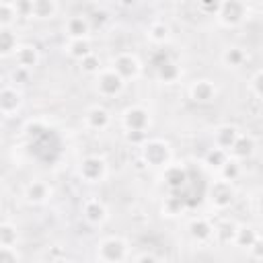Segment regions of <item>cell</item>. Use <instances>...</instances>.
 I'll list each match as a JSON object with an SVG mask.
<instances>
[{
    "mask_svg": "<svg viewBox=\"0 0 263 263\" xmlns=\"http://www.w3.org/2000/svg\"><path fill=\"white\" fill-rule=\"evenodd\" d=\"M138 148L142 162L152 168H162L173 160V146L162 138H146Z\"/></svg>",
    "mask_w": 263,
    "mask_h": 263,
    "instance_id": "6da1fadb",
    "label": "cell"
},
{
    "mask_svg": "<svg viewBox=\"0 0 263 263\" xmlns=\"http://www.w3.org/2000/svg\"><path fill=\"white\" fill-rule=\"evenodd\" d=\"M129 255V242L119 234L105 236L95 247V259L101 263H121L127 261Z\"/></svg>",
    "mask_w": 263,
    "mask_h": 263,
    "instance_id": "7a4b0ae2",
    "label": "cell"
},
{
    "mask_svg": "<svg viewBox=\"0 0 263 263\" xmlns=\"http://www.w3.org/2000/svg\"><path fill=\"white\" fill-rule=\"evenodd\" d=\"M78 177L86 185H99L109 175V162L99 154H88L78 162Z\"/></svg>",
    "mask_w": 263,
    "mask_h": 263,
    "instance_id": "3957f363",
    "label": "cell"
},
{
    "mask_svg": "<svg viewBox=\"0 0 263 263\" xmlns=\"http://www.w3.org/2000/svg\"><path fill=\"white\" fill-rule=\"evenodd\" d=\"M214 16L220 27L234 29L245 23V18L249 16V8L245 0H220V6L214 12Z\"/></svg>",
    "mask_w": 263,
    "mask_h": 263,
    "instance_id": "277c9868",
    "label": "cell"
},
{
    "mask_svg": "<svg viewBox=\"0 0 263 263\" xmlns=\"http://www.w3.org/2000/svg\"><path fill=\"white\" fill-rule=\"evenodd\" d=\"M123 88H125V80L111 66H105L95 74V92L99 97L113 99V97H119Z\"/></svg>",
    "mask_w": 263,
    "mask_h": 263,
    "instance_id": "5b68a950",
    "label": "cell"
},
{
    "mask_svg": "<svg viewBox=\"0 0 263 263\" xmlns=\"http://www.w3.org/2000/svg\"><path fill=\"white\" fill-rule=\"evenodd\" d=\"M152 125V113L144 105H129L121 111V127L123 132H146Z\"/></svg>",
    "mask_w": 263,
    "mask_h": 263,
    "instance_id": "8992f818",
    "label": "cell"
},
{
    "mask_svg": "<svg viewBox=\"0 0 263 263\" xmlns=\"http://www.w3.org/2000/svg\"><path fill=\"white\" fill-rule=\"evenodd\" d=\"M111 68L127 82V80H136L142 76L144 66L140 62V58L134 51H119L111 58Z\"/></svg>",
    "mask_w": 263,
    "mask_h": 263,
    "instance_id": "52a82bcc",
    "label": "cell"
},
{
    "mask_svg": "<svg viewBox=\"0 0 263 263\" xmlns=\"http://www.w3.org/2000/svg\"><path fill=\"white\" fill-rule=\"evenodd\" d=\"M208 199H210V203H212L214 210H218V212L228 210V208L234 203V199H236V187H234V183L224 181V179L218 177V179L210 185Z\"/></svg>",
    "mask_w": 263,
    "mask_h": 263,
    "instance_id": "ba28073f",
    "label": "cell"
},
{
    "mask_svg": "<svg viewBox=\"0 0 263 263\" xmlns=\"http://www.w3.org/2000/svg\"><path fill=\"white\" fill-rule=\"evenodd\" d=\"M187 95H189V99H191L193 103H197V105H210V103H214V101L218 99V86H216V82L210 80V78H195V80L189 84Z\"/></svg>",
    "mask_w": 263,
    "mask_h": 263,
    "instance_id": "9c48e42d",
    "label": "cell"
},
{
    "mask_svg": "<svg viewBox=\"0 0 263 263\" xmlns=\"http://www.w3.org/2000/svg\"><path fill=\"white\" fill-rule=\"evenodd\" d=\"M53 195V189L47 181L43 179H33L25 185L23 189V199L29 203V205H45Z\"/></svg>",
    "mask_w": 263,
    "mask_h": 263,
    "instance_id": "30bf717a",
    "label": "cell"
},
{
    "mask_svg": "<svg viewBox=\"0 0 263 263\" xmlns=\"http://www.w3.org/2000/svg\"><path fill=\"white\" fill-rule=\"evenodd\" d=\"M189 181V173H187V166L181 164V162H168L166 166H162V183L166 185L168 191H179L187 185Z\"/></svg>",
    "mask_w": 263,
    "mask_h": 263,
    "instance_id": "8fae6325",
    "label": "cell"
},
{
    "mask_svg": "<svg viewBox=\"0 0 263 263\" xmlns=\"http://www.w3.org/2000/svg\"><path fill=\"white\" fill-rule=\"evenodd\" d=\"M82 123H84V127L90 129V132H105V129L111 125V113H109V109L103 107V105H90V107L84 111Z\"/></svg>",
    "mask_w": 263,
    "mask_h": 263,
    "instance_id": "7c38bea8",
    "label": "cell"
},
{
    "mask_svg": "<svg viewBox=\"0 0 263 263\" xmlns=\"http://www.w3.org/2000/svg\"><path fill=\"white\" fill-rule=\"evenodd\" d=\"M25 97L16 86H2L0 88V115L12 117L23 109Z\"/></svg>",
    "mask_w": 263,
    "mask_h": 263,
    "instance_id": "4fadbf2b",
    "label": "cell"
},
{
    "mask_svg": "<svg viewBox=\"0 0 263 263\" xmlns=\"http://www.w3.org/2000/svg\"><path fill=\"white\" fill-rule=\"evenodd\" d=\"M82 218L90 226H103L109 220V208L99 197H88L82 203Z\"/></svg>",
    "mask_w": 263,
    "mask_h": 263,
    "instance_id": "5bb4252c",
    "label": "cell"
},
{
    "mask_svg": "<svg viewBox=\"0 0 263 263\" xmlns=\"http://www.w3.org/2000/svg\"><path fill=\"white\" fill-rule=\"evenodd\" d=\"M14 62L18 70H35L41 62V53L33 43H18L14 49Z\"/></svg>",
    "mask_w": 263,
    "mask_h": 263,
    "instance_id": "9a60e30c",
    "label": "cell"
},
{
    "mask_svg": "<svg viewBox=\"0 0 263 263\" xmlns=\"http://www.w3.org/2000/svg\"><path fill=\"white\" fill-rule=\"evenodd\" d=\"M255 150H257L255 138H253L251 134H247V132H240V134L236 136L234 144L228 148V156L240 162V160H249V158L255 154Z\"/></svg>",
    "mask_w": 263,
    "mask_h": 263,
    "instance_id": "2e32d148",
    "label": "cell"
},
{
    "mask_svg": "<svg viewBox=\"0 0 263 263\" xmlns=\"http://www.w3.org/2000/svg\"><path fill=\"white\" fill-rule=\"evenodd\" d=\"M214 228H216V226H214L208 218H203V216L191 218L189 224H187L189 236H191L195 242H199V245H205V242H210V240L214 238Z\"/></svg>",
    "mask_w": 263,
    "mask_h": 263,
    "instance_id": "e0dca14e",
    "label": "cell"
},
{
    "mask_svg": "<svg viewBox=\"0 0 263 263\" xmlns=\"http://www.w3.org/2000/svg\"><path fill=\"white\" fill-rule=\"evenodd\" d=\"M64 33L68 39H78V37H88L90 35V21L82 14H72L64 23Z\"/></svg>",
    "mask_w": 263,
    "mask_h": 263,
    "instance_id": "ac0fdd59",
    "label": "cell"
},
{
    "mask_svg": "<svg viewBox=\"0 0 263 263\" xmlns=\"http://www.w3.org/2000/svg\"><path fill=\"white\" fill-rule=\"evenodd\" d=\"M238 134H240V129H238L236 125H232V123H222V125H218V127L212 132V142H214L216 148H222V150L228 152V148L234 144V140H236Z\"/></svg>",
    "mask_w": 263,
    "mask_h": 263,
    "instance_id": "d6986e66",
    "label": "cell"
},
{
    "mask_svg": "<svg viewBox=\"0 0 263 263\" xmlns=\"http://www.w3.org/2000/svg\"><path fill=\"white\" fill-rule=\"evenodd\" d=\"M154 76H156L160 82L171 84V82H177V80H179L181 68H179L173 60H168L166 55H162V60L154 64Z\"/></svg>",
    "mask_w": 263,
    "mask_h": 263,
    "instance_id": "ffe728a7",
    "label": "cell"
},
{
    "mask_svg": "<svg viewBox=\"0 0 263 263\" xmlns=\"http://www.w3.org/2000/svg\"><path fill=\"white\" fill-rule=\"evenodd\" d=\"M60 10L58 0H31V14L29 18L35 21H51Z\"/></svg>",
    "mask_w": 263,
    "mask_h": 263,
    "instance_id": "44dd1931",
    "label": "cell"
},
{
    "mask_svg": "<svg viewBox=\"0 0 263 263\" xmlns=\"http://www.w3.org/2000/svg\"><path fill=\"white\" fill-rule=\"evenodd\" d=\"M259 238H261V234H259V230H257L255 226H249V224H236L232 245L238 247V249H242V251H247V249H249L255 240H259Z\"/></svg>",
    "mask_w": 263,
    "mask_h": 263,
    "instance_id": "7402d4cb",
    "label": "cell"
},
{
    "mask_svg": "<svg viewBox=\"0 0 263 263\" xmlns=\"http://www.w3.org/2000/svg\"><path fill=\"white\" fill-rule=\"evenodd\" d=\"M92 51V45H90V39L88 37H78V39H68L64 43V53L70 58V60H82L86 53Z\"/></svg>",
    "mask_w": 263,
    "mask_h": 263,
    "instance_id": "603a6c76",
    "label": "cell"
},
{
    "mask_svg": "<svg viewBox=\"0 0 263 263\" xmlns=\"http://www.w3.org/2000/svg\"><path fill=\"white\" fill-rule=\"evenodd\" d=\"M220 62H222L224 68L236 70V68H240V66L247 62V51H245L242 47H238V45H228L226 49H222Z\"/></svg>",
    "mask_w": 263,
    "mask_h": 263,
    "instance_id": "cb8c5ba5",
    "label": "cell"
},
{
    "mask_svg": "<svg viewBox=\"0 0 263 263\" xmlns=\"http://www.w3.org/2000/svg\"><path fill=\"white\" fill-rule=\"evenodd\" d=\"M146 37L154 45H164L171 39V27L164 21H152L146 29Z\"/></svg>",
    "mask_w": 263,
    "mask_h": 263,
    "instance_id": "d4e9b609",
    "label": "cell"
},
{
    "mask_svg": "<svg viewBox=\"0 0 263 263\" xmlns=\"http://www.w3.org/2000/svg\"><path fill=\"white\" fill-rule=\"evenodd\" d=\"M160 212H162V216H166V218H177V216H181V214L185 212V197H181V195H177L175 191H171V195L164 197V201H162V205H160Z\"/></svg>",
    "mask_w": 263,
    "mask_h": 263,
    "instance_id": "484cf974",
    "label": "cell"
},
{
    "mask_svg": "<svg viewBox=\"0 0 263 263\" xmlns=\"http://www.w3.org/2000/svg\"><path fill=\"white\" fill-rule=\"evenodd\" d=\"M16 45H18V37L12 31V27H0V58L14 53Z\"/></svg>",
    "mask_w": 263,
    "mask_h": 263,
    "instance_id": "4316f807",
    "label": "cell"
},
{
    "mask_svg": "<svg viewBox=\"0 0 263 263\" xmlns=\"http://www.w3.org/2000/svg\"><path fill=\"white\" fill-rule=\"evenodd\" d=\"M18 21L16 4L10 0H0V27H12Z\"/></svg>",
    "mask_w": 263,
    "mask_h": 263,
    "instance_id": "83f0119b",
    "label": "cell"
},
{
    "mask_svg": "<svg viewBox=\"0 0 263 263\" xmlns=\"http://www.w3.org/2000/svg\"><path fill=\"white\" fill-rule=\"evenodd\" d=\"M18 238V228L12 222H0V247H16Z\"/></svg>",
    "mask_w": 263,
    "mask_h": 263,
    "instance_id": "f1b7e54d",
    "label": "cell"
},
{
    "mask_svg": "<svg viewBox=\"0 0 263 263\" xmlns=\"http://www.w3.org/2000/svg\"><path fill=\"white\" fill-rule=\"evenodd\" d=\"M240 173H242V168H240V162L238 160H234V158H230L228 156V160L218 168V175H220V179H224V181H230V183H234L238 177H240Z\"/></svg>",
    "mask_w": 263,
    "mask_h": 263,
    "instance_id": "f546056e",
    "label": "cell"
},
{
    "mask_svg": "<svg viewBox=\"0 0 263 263\" xmlns=\"http://www.w3.org/2000/svg\"><path fill=\"white\" fill-rule=\"evenodd\" d=\"M78 68H80V72L82 74H88V76H95L103 66H101V58L95 53V51H90V53H86L82 60H78Z\"/></svg>",
    "mask_w": 263,
    "mask_h": 263,
    "instance_id": "4dcf8cb0",
    "label": "cell"
},
{
    "mask_svg": "<svg viewBox=\"0 0 263 263\" xmlns=\"http://www.w3.org/2000/svg\"><path fill=\"white\" fill-rule=\"evenodd\" d=\"M23 132H25V136H27L29 140H39L41 136H45V134L49 132V127H47V123H45L43 119H29V121L25 123Z\"/></svg>",
    "mask_w": 263,
    "mask_h": 263,
    "instance_id": "1f68e13d",
    "label": "cell"
},
{
    "mask_svg": "<svg viewBox=\"0 0 263 263\" xmlns=\"http://www.w3.org/2000/svg\"><path fill=\"white\" fill-rule=\"evenodd\" d=\"M226 160H228V152L222 150V148H216V146H212V148L205 152V156H203V162H205L210 168H214V171H218Z\"/></svg>",
    "mask_w": 263,
    "mask_h": 263,
    "instance_id": "d6a6232c",
    "label": "cell"
},
{
    "mask_svg": "<svg viewBox=\"0 0 263 263\" xmlns=\"http://www.w3.org/2000/svg\"><path fill=\"white\" fill-rule=\"evenodd\" d=\"M234 230H236V224L234 222H222L220 226L214 228V238H218L222 245H232Z\"/></svg>",
    "mask_w": 263,
    "mask_h": 263,
    "instance_id": "836d02e7",
    "label": "cell"
},
{
    "mask_svg": "<svg viewBox=\"0 0 263 263\" xmlns=\"http://www.w3.org/2000/svg\"><path fill=\"white\" fill-rule=\"evenodd\" d=\"M249 90L257 101L263 97V72L261 70H255L253 76L249 78Z\"/></svg>",
    "mask_w": 263,
    "mask_h": 263,
    "instance_id": "e575fe53",
    "label": "cell"
},
{
    "mask_svg": "<svg viewBox=\"0 0 263 263\" xmlns=\"http://www.w3.org/2000/svg\"><path fill=\"white\" fill-rule=\"evenodd\" d=\"M129 259L136 261V263H154V261H158V257L152 251H142L138 255H129Z\"/></svg>",
    "mask_w": 263,
    "mask_h": 263,
    "instance_id": "d590c367",
    "label": "cell"
},
{
    "mask_svg": "<svg viewBox=\"0 0 263 263\" xmlns=\"http://www.w3.org/2000/svg\"><path fill=\"white\" fill-rule=\"evenodd\" d=\"M21 255L16 253V247H0V261H18Z\"/></svg>",
    "mask_w": 263,
    "mask_h": 263,
    "instance_id": "8d00e7d4",
    "label": "cell"
},
{
    "mask_svg": "<svg viewBox=\"0 0 263 263\" xmlns=\"http://www.w3.org/2000/svg\"><path fill=\"white\" fill-rule=\"evenodd\" d=\"M146 138H148L146 132H125V140H127L129 144H136V146H140Z\"/></svg>",
    "mask_w": 263,
    "mask_h": 263,
    "instance_id": "74e56055",
    "label": "cell"
},
{
    "mask_svg": "<svg viewBox=\"0 0 263 263\" xmlns=\"http://www.w3.org/2000/svg\"><path fill=\"white\" fill-rule=\"evenodd\" d=\"M16 10H18V16H29L31 14V0H16Z\"/></svg>",
    "mask_w": 263,
    "mask_h": 263,
    "instance_id": "f35d334b",
    "label": "cell"
},
{
    "mask_svg": "<svg viewBox=\"0 0 263 263\" xmlns=\"http://www.w3.org/2000/svg\"><path fill=\"white\" fill-rule=\"evenodd\" d=\"M199 6H201L205 12H216L218 6H220V0H199Z\"/></svg>",
    "mask_w": 263,
    "mask_h": 263,
    "instance_id": "ab89813d",
    "label": "cell"
},
{
    "mask_svg": "<svg viewBox=\"0 0 263 263\" xmlns=\"http://www.w3.org/2000/svg\"><path fill=\"white\" fill-rule=\"evenodd\" d=\"M140 0H117V4L119 6H123V8H132V6H136Z\"/></svg>",
    "mask_w": 263,
    "mask_h": 263,
    "instance_id": "60d3db41",
    "label": "cell"
},
{
    "mask_svg": "<svg viewBox=\"0 0 263 263\" xmlns=\"http://www.w3.org/2000/svg\"><path fill=\"white\" fill-rule=\"evenodd\" d=\"M2 140H4V125L0 123V142H2Z\"/></svg>",
    "mask_w": 263,
    "mask_h": 263,
    "instance_id": "b9f144b4",
    "label": "cell"
},
{
    "mask_svg": "<svg viewBox=\"0 0 263 263\" xmlns=\"http://www.w3.org/2000/svg\"><path fill=\"white\" fill-rule=\"evenodd\" d=\"M0 185H2V177H0Z\"/></svg>",
    "mask_w": 263,
    "mask_h": 263,
    "instance_id": "7bdbcfd3",
    "label": "cell"
}]
</instances>
